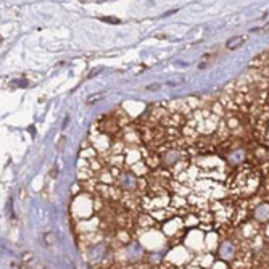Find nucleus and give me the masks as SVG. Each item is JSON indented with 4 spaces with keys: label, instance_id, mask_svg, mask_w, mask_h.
<instances>
[{
    "label": "nucleus",
    "instance_id": "2",
    "mask_svg": "<svg viewBox=\"0 0 269 269\" xmlns=\"http://www.w3.org/2000/svg\"><path fill=\"white\" fill-rule=\"evenodd\" d=\"M248 39V35L247 34H242V35H235V37H232L227 40V44H226V47L229 49V50H235L238 47H242L243 44H245V40Z\"/></svg>",
    "mask_w": 269,
    "mask_h": 269
},
{
    "label": "nucleus",
    "instance_id": "5",
    "mask_svg": "<svg viewBox=\"0 0 269 269\" xmlns=\"http://www.w3.org/2000/svg\"><path fill=\"white\" fill-rule=\"evenodd\" d=\"M18 269H28V268H26V266H24V265H23V263H19V265H18Z\"/></svg>",
    "mask_w": 269,
    "mask_h": 269
},
{
    "label": "nucleus",
    "instance_id": "4",
    "mask_svg": "<svg viewBox=\"0 0 269 269\" xmlns=\"http://www.w3.org/2000/svg\"><path fill=\"white\" fill-rule=\"evenodd\" d=\"M101 97H103V94H99V95H92V97L87 99V103H95L97 100H100Z\"/></svg>",
    "mask_w": 269,
    "mask_h": 269
},
{
    "label": "nucleus",
    "instance_id": "1",
    "mask_svg": "<svg viewBox=\"0 0 269 269\" xmlns=\"http://www.w3.org/2000/svg\"><path fill=\"white\" fill-rule=\"evenodd\" d=\"M21 263L28 269H49L47 265H44V263L40 261L34 253H24L23 258H21Z\"/></svg>",
    "mask_w": 269,
    "mask_h": 269
},
{
    "label": "nucleus",
    "instance_id": "3",
    "mask_svg": "<svg viewBox=\"0 0 269 269\" xmlns=\"http://www.w3.org/2000/svg\"><path fill=\"white\" fill-rule=\"evenodd\" d=\"M44 242L47 247H53L55 242H57V235L53 232H47V234H44Z\"/></svg>",
    "mask_w": 269,
    "mask_h": 269
}]
</instances>
